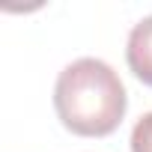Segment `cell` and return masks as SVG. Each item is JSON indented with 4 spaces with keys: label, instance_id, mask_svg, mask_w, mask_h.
I'll use <instances>...</instances> for the list:
<instances>
[{
    "label": "cell",
    "instance_id": "1",
    "mask_svg": "<svg viewBox=\"0 0 152 152\" xmlns=\"http://www.w3.org/2000/svg\"><path fill=\"white\" fill-rule=\"evenodd\" d=\"M54 110L78 137H107L119 128L128 110L122 78L99 57L69 63L54 84Z\"/></svg>",
    "mask_w": 152,
    "mask_h": 152
},
{
    "label": "cell",
    "instance_id": "2",
    "mask_svg": "<svg viewBox=\"0 0 152 152\" xmlns=\"http://www.w3.org/2000/svg\"><path fill=\"white\" fill-rule=\"evenodd\" d=\"M125 63L140 84L152 87V15H146L131 27L125 45Z\"/></svg>",
    "mask_w": 152,
    "mask_h": 152
},
{
    "label": "cell",
    "instance_id": "3",
    "mask_svg": "<svg viewBox=\"0 0 152 152\" xmlns=\"http://www.w3.org/2000/svg\"><path fill=\"white\" fill-rule=\"evenodd\" d=\"M131 152H152V110L143 113L131 128Z\"/></svg>",
    "mask_w": 152,
    "mask_h": 152
}]
</instances>
